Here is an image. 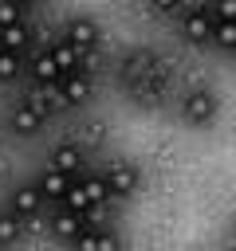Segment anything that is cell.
Returning a JSON list of instances; mask_svg holds the SVG:
<instances>
[{
    "label": "cell",
    "instance_id": "277c9868",
    "mask_svg": "<svg viewBox=\"0 0 236 251\" xmlns=\"http://www.w3.org/2000/svg\"><path fill=\"white\" fill-rule=\"evenodd\" d=\"M47 165H51V169H59V173H67V176L75 180V176H83V173H87V149H83L79 141L63 137V141H55V145L47 149Z\"/></svg>",
    "mask_w": 236,
    "mask_h": 251
},
{
    "label": "cell",
    "instance_id": "4fadbf2b",
    "mask_svg": "<svg viewBox=\"0 0 236 251\" xmlns=\"http://www.w3.org/2000/svg\"><path fill=\"white\" fill-rule=\"evenodd\" d=\"M35 184H39V192H43V200H63V192L71 188V176L47 165V169H43V173L35 176Z\"/></svg>",
    "mask_w": 236,
    "mask_h": 251
},
{
    "label": "cell",
    "instance_id": "3957f363",
    "mask_svg": "<svg viewBox=\"0 0 236 251\" xmlns=\"http://www.w3.org/2000/svg\"><path fill=\"white\" fill-rule=\"evenodd\" d=\"M102 180H106L110 196H134V192L142 188V169H138L134 161L114 157V161H106V165H102Z\"/></svg>",
    "mask_w": 236,
    "mask_h": 251
},
{
    "label": "cell",
    "instance_id": "52a82bcc",
    "mask_svg": "<svg viewBox=\"0 0 236 251\" xmlns=\"http://www.w3.org/2000/svg\"><path fill=\"white\" fill-rule=\"evenodd\" d=\"M169 75H173V71L157 63L149 75H142L138 82H130V98H134V102H142V106H153V102L169 90Z\"/></svg>",
    "mask_w": 236,
    "mask_h": 251
},
{
    "label": "cell",
    "instance_id": "30bf717a",
    "mask_svg": "<svg viewBox=\"0 0 236 251\" xmlns=\"http://www.w3.org/2000/svg\"><path fill=\"white\" fill-rule=\"evenodd\" d=\"M59 94H63V106H67V110H79V106L90 102L94 82H90L87 71H75V75H63V78H59Z\"/></svg>",
    "mask_w": 236,
    "mask_h": 251
},
{
    "label": "cell",
    "instance_id": "7c38bea8",
    "mask_svg": "<svg viewBox=\"0 0 236 251\" xmlns=\"http://www.w3.org/2000/svg\"><path fill=\"white\" fill-rule=\"evenodd\" d=\"M47 51H51V59H55V67H59V78H63V75H75V71H87V55H83V51H75L63 35H59Z\"/></svg>",
    "mask_w": 236,
    "mask_h": 251
},
{
    "label": "cell",
    "instance_id": "9a60e30c",
    "mask_svg": "<svg viewBox=\"0 0 236 251\" xmlns=\"http://www.w3.org/2000/svg\"><path fill=\"white\" fill-rule=\"evenodd\" d=\"M71 243H79V247H118V235L110 227H94V220H90Z\"/></svg>",
    "mask_w": 236,
    "mask_h": 251
},
{
    "label": "cell",
    "instance_id": "603a6c76",
    "mask_svg": "<svg viewBox=\"0 0 236 251\" xmlns=\"http://www.w3.org/2000/svg\"><path fill=\"white\" fill-rule=\"evenodd\" d=\"M212 20H236V0H208Z\"/></svg>",
    "mask_w": 236,
    "mask_h": 251
},
{
    "label": "cell",
    "instance_id": "ac0fdd59",
    "mask_svg": "<svg viewBox=\"0 0 236 251\" xmlns=\"http://www.w3.org/2000/svg\"><path fill=\"white\" fill-rule=\"evenodd\" d=\"M75 180L83 184V192H87V200H90L94 208L110 200V188H106V180H102V173H83V176H75Z\"/></svg>",
    "mask_w": 236,
    "mask_h": 251
},
{
    "label": "cell",
    "instance_id": "44dd1931",
    "mask_svg": "<svg viewBox=\"0 0 236 251\" xmlns=\"http://www.w3.org/2000/svg\"><path fill=\"white\" fill-rule=\"evenodd\" d=\"M212 43H216L220 51H236V20H216Z\"/></svg>",
    "mask_w": 236,
    "mask_h": 251
},
{
    "label": "cell",
    "instance_id": "d6986e66",
    "mask_svg": "<svg viewBox=\"0 0 236 251\" xmlns=\"http://www.w3.org/2000/svg\"><path fill=\"white\" fill-rule=\"evenodd\" d=\"M59 204H63V208H71V212H83V216H90V212H94V204L87 200V192H83V184H79V180H71V188L63 192V200H59Z\"/></svg>",
    "mask_w": 236,
    "mask_h": 251
},
{
    "label": "cell",
    "instance_id": "9c48e42d",
    "mask_svg": "<svg viewBox=\"0 0 236 251\" xmlns=\"http://www.w3.org/2000/svg\"><path fill=\"white\" fill-rule=\"evenodd\" d=\"M212 27H216V20H212L208 4H205V8H193V12L181 16V35H185V43H193V47L212 43Z\"/></svg>",
    "mask_w": 236,
    "mask_h": 251
},
{
    "label": "cell",
    "instance_id": "ffe728a7",
    "mask_svg": "<svg viewBox=\"0 0 236 251\" xmlns=\"http://www.w3.org/2000/svg\"><path fill=\"white\" fill-rule=\"evenodd\" d=\"M24 227H28V224H24L12 208H4V212H0V243H16V239L24 235Z\"/></svg>",
    "mask_w": 236,
    "mask_h": 251
},
{
    "label": "cell",
    "instance_id": "d4e9b609",
    "mask_svg": "<svg viewBox=\"0 0 236 251\" xmlns=\"http://www.w3.org/2000/svg\"><path fill=\"white\" fill-rule=\"evenodd\" d=\"M16 4H20V8H24V12H28V8H39V4H43V0H16Z\"/></svg>",
    "mask_w": 236,
    "mask_h": 251
},
{
    "label": "cell",
    "instance_id": "7a4b0ae2",
    "mask_svg": "<svg viewBox=\"0 0 236 251\" xmlns=\"http://www.w3.org/2000/svg\"><path fill=\"white\" fill-rule=\"evenodd\" d=\"M8 129L16 133V137H39L43 129H47V114L28 98V94H20L16 102H12V110H8Z\"/></svg>",
    "mask_w": 236,
    "mask_h": 251
},
{
    "label": "cell",
    "instance_id": "6da1fadb",
    "mask_svg": "<svg viewBox=\"0 0 236 251\" xmlns=\"http://www.w3.org/2000/svg\"><path fill=\"white\" fill-rule=\"evenodd\" d=\"M216 114H220V102H216L212 86H189L181 94V118H185V126H212Z\"/></svg>",
    "mask_w": 236,
    "mask_h": 251
},
{
    "label": "cell",
    "instance_id": "7402d4cb",
    "mask_svg": "<svg viewBox=\"0 0 236 251\" xmlns=\"http://www.w3.org/2000/svg\"><path fill=\"white\" fill-rule=\"evenodd\" d=\"M24 24V8L16 0H0V27H16Z\"/></svg>",
    "mask_w": 236,
    "mask_h": 251
},
{
    "label": "cell",
    "instance_id": "2e32d148",
    "mask_svg": "<svg viewBox=\"0 0 236 251\" xmlns=\"http://www.w3.org/2000/svg\"><path fill=\"white\" fill-rule=\"evenodd\" d=\"M0 47L4 51H20V55H31V31H28V24L0 27Z\"/></svg>",
    "mask_w": 236,
    "mask_h": 251
},
{
    "label": "cell",
    "instance_id": "5b68a950",
    "mask_svg": "<svg viewBox=\"0 0 236 251\" xmlns=\"http://www.w3.org/2000/svg\"><path fill=\"white\" fill-rule=\"evenodd\" d=\"M63 39H67L75 51L94 55V47L102 43V27H98V20H90V16H71V20L63 24Z\"/></svg>",
    "mask_w": 236,
    "mask_h": 251
},
{
    "label": "cell",
    "instance_id": "8fae6325",
    "mask_svg": "<svg viewBox=\"0 0 236 251\" xmlns=\"http://www.w3.org/2000/svg\"><path fill=\"white\" fill-rule=\"evenodd\" d=\"M90 224V216H83V212H71V208H59L51 220H47V227H51V235L55 239H63V243H71L83 227Z\"/></svg>",
    "mask_w": 236,
    "mask_h": 251
},
{
    "label": "cell",
    "instance_id": "5bb4252c",
    "mask_svg": "<svg viewBox=\"0 0 236 251\" xmlns=\"http://www.w3.org/2000/svg\"><path fill=\"white\" fill-rule=\"evenodd\" d=\"M28 75H31V82H59V67L51 59V51L28 55Z\"/></svg>",
    "mask_w": 236,
    "mask_h": 251
},
{
    "label": "cell",
    "instance_id": "cb8c5ba5",
    "mask_svg": "<svg viewBox=\"0 0 236 251\" xmlns=\"http://www.w3.org/2000/svg\"><path fill=\"white\" fill-rule=\"evenodd\" d=\"M146 8L153 16H173V12H181V0H146Z\"/></svg>",
    "mask_w": 236,
    "mask_h": 251
},
{
    "label": "cell",
    "instance_id": "e0dca14e",
    "mask_svg": "<svg viewBox=\"0 0 236 251\" xmlns=\"http://www.w3.org/2000/svg\"><path fill=\"white\" fill-rule=\"evenodd\" d=\"M24 71H28V55H20V51H4V47H0V86L16 82Z\"/></svg>",
    "mask_w": 236,
    "mask_h": 251
},
{
    "label": "cell",
    "instance_id": "ba28073f",
    "mask_svg": "<svg viewBox=\"0 0 236 251\" xmlns=\"http://www.w3.org/2000/svg\"><path fill=\"white\" fill-rule=\"evenodd\" d=\"M157 63H161V55H157L153 47H134V51L122 55V63H118V78L130 86V82H138L142 75H149Z\"/></svg>",
    "mask_w": 236,
    "mask_h": 251
},
{
    "label": "cell",
    "instance_id": "8992f818",
    "mask_svg": "<svg viewBox=\"0 0 236 251\" xmlns=\"http://www.w3.org/2000/svg\"><path fill=\"white\" fill-rule=\"evenodd\" d=\"M43 204H47V200H43V192H39L35 180H24V184H16V188L8 192V208H12L24 224H31V220L43 212Z\"/></svg>",
    "mask_w": 236,
    "mask_h": 251
},
{
    "label": "cell",
    "instance_id": "484cf974",
    "mask_svg": "<svg viewBox=\"0 0 236 251\" xmlns=\"http://www.w3.org/2000/svg\"><path fill=\"white\" fill-rule=\"evenodd\" d=\"M232 239H236V231H232Z\"/></svg>",
    "mask_w": 236,
    "mask_h": 251
}]
</instances>
